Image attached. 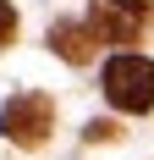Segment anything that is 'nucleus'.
I'll list each match as a JSON object with an SVG mask.
<instances>
[{"label": "nucleus", "mask_w": 154, "mask_h": 160, "mask_svg": "<svg viewBox=\"0 0 154 160\" xmlns=\"http://www.w3.org/2000/svg\"><path fill=\"white\" fill-rule=\"evenodd\" d=\"M105 99L116 111H149L154 105V61L143 55H116L105 66Z\"/></svg>", "instance_id": "nucleus-1"}, {"label": "nucleus", "mask_w": 154, "mask_h": 160, "mask_svg": "<svg viewBox=\"0 0 154 160\" xmlns=\"http://www.w3.org/2000/svg\"><path fill=\"white\" fill-rule=\"evenodd\" d=\"M50 127H55V105H50L44 94H33V88L17 94V99H6V111H0V132H6L11 144H22V149L44 144Z\"/></svg>", "instance_id": "nucleus-2"}, {"label": "nucleus", "mask_w": 154, "mask_h": 160, "mask_svg": "<svg viewBox=\"0 0 154 160\" xmlns=\"http://www.w3.org/2000/svg\"><path fill=\"white\" fill-rule=\"evenodd\" d=\"M88 28H94V39H110V44H127V39H138L143 17L121 11V6H110V0H94V11H88Z\"/></svg>", "instance_id": "nucleus-3"}, {"label": "nucleus", "mask_w": 154, "mask_h": 160, "mask_svg": "<svg viewBox=\"0 0 154 160\" xmlns=\"http://www.w3.org/2000/svg\"><path fill=\"white\" fill-rule=\"evenodd\" d=\"M50 44H55V55H61V61L83 66V61L94 55V44H99V39H94L88 22H55V28H50Z\"/></svg>", "instance_id": "nucleus-4"}, {"label": "nucleus", "mask_w": 154, "mask_h": 160, "mask_svg": "<svg viewBox=\"0 0 154 160\" xmlns=\"http://www.w3.org/2000/svg\"><path fill=\"white\" fill-rule=\"evenodd\" d=\"M11 33H17V11H11V0H0V44H6Z\"/></svg>", "instance_id": "nucleus-5"}, {"label": "nucleus", "mask_w": 154, "mask_h": 160, "mask_svg": "<svg viewBox=\"0 0 154 160\" xmlns=\"http://www.w3.org/2000/svg\"><path fill=\"white\" fill-rule=\"evenodd\" d=\"M110 6H121V11H132V17H149L154 11V0H110Z\"/></svg>", "instance_id": "nucleus-6"}]
</instances>
